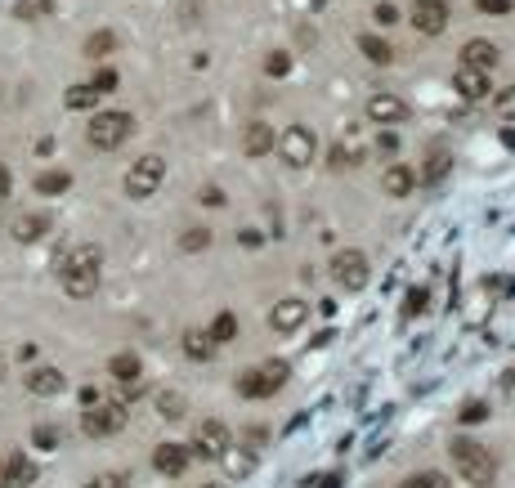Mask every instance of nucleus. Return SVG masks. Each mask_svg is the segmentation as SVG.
I'll use <instances>...</instances> for the list:
<instances>
[{
	"instance_id": "1",
	"label": "nucleus",
	"mask_w": 515,
	"mask_h": 488,
	"mask_svg": "<svg viewBox=\"0 0 515 488\" xmlns=\"http://www.w3.org/2000/svg\"><path fill=\"white\" fill-rule=\"evenodd\" d=\"M99 282H104V251L95 243H77L63 260H59V287H63L72 300L95 296Z\"/></svg>"
},
{
	"instance_id": "2",
	"label": "nucleus",
	"mask_w": 515,
	"mask_h": 488,
	"mask_svg": "<svg viewBox=\"0 0 515 488\" xmlns=\"http://www.w3.org/2000/svg\"><path fill=\"white\" fill-rule=\"evenodd\" d=\"M453 471L462 475V484L471 488H489L498 480V457L493 448H484L480 439H453Z\"/></svg>"
},
{
	"instance_id": "3",
	"label": "nucleus",
	"mask_w": 515,
	"mask_h": 488,
	"mask_svg": "<svg viewBox=\"0 0 515 488\" xmlns=\"http://www.w3.org/2000/svg\"><path fill=\"white\" fill-rule=\"evenodd\" d=\"M161 184H166V161H161L157 152H143L139 161H130V170H126V198L130 202H148Z\"/></svg>"
},
{
	"instance_id": "4",
	"label": "nucleus",
	"mask_w": 515,
	"mask_h": 488,
	"mask_svg": "<svg viewBox=\"0 0 515 488\" xmlns=\"http://www.w3.org/2000/svg\"><path fill=\"white\" fill-rule=\"evenodd\" d=\"M130 421V408L122 403V399H99L95 408H86L81 412V430L90 435V439H108V435H117V430H126Z\"/></svg>"
},
{
	"instance_id": "5",
	"label": "nucleus",
	"mask_w": 515,
	"mask_h": 488,
	"mask_svg": "<svg viewBox=\"0 0 515 488\" xmlns=\"http://www.w3.org/2000/svg\"><path fill=\"white\" fill-rule=\"evenodd\" d=\"M287 376H291V367L282 364V359H269V364H260L238 376V394L243 399H269V394H278L287 385Z\"/></svg>"
},
{
	"instance_id": "6",
	"label": "nucleus",
	"mask_w": 515,
	"mask_h": 488,
	"mask_svg": "<svg viewBox=\"0 0 515 488\" xmlns=\"http://www.w3.org/2000/svg\"><path fill=\"white\" fill-rule=\"evenodd\" d=\"M130 130H134L130 113H95V122L86 125V139H90V148L113 152V148H122L130 139Z\"/></svg>"
},
{
	"instance_id": "7",
	"label": "nucleus",
	"mask_w": 515,
	"mask_h": 488,
	"mask_svg": "<svg viewBox=\"0 0 515 488\" xmlns=\"http://www.w3.org/2000/svg\"><path fill=\"white\" fill-rule=\"evenodd\" d=\"M332 278H336V287L341 291H363L368 287V278H372V269H368V255L359 251V246H345V251H336L332 255Z\"/></svg>"
},
{
	"instance_id": "8",
	"label": "nucleus",
	"mask_w": 515,
	"mask_h": 488,
	"mask_svg": "<svg viewBox=\"0 0 515 488\" xmlns=\"http://www.w3.org/2000/svg\"><path fill=\"white\" fill-rule=\"evenodd\" d=\"M278 152H282V161H287V166H296V170H300V166H309V161H314V152H318V139H314V130H309V125H287V130H282V134H278Z\"/></svg>"
},
{
	"instance_id": "9",
	"label": "nucleus",
	"mask_w": 515,
	"mask_h": 488,
	"mask_svg": "<svg viewBox=\"0 0 515 488\" xmlns=\"http://www.w3.org/2000/svg\"><path fill=\"white\" fill-rule=\"evenodd\" d=\"M229 444H234V439H229V426H225V421H198V430H193V444H189V453H198V457H211V462H220Z\"/></svg>"
},
{
	"instance_id": "10",
	"label": "nucleus",
	"mask_w": 515,
	"mask_h": 488,
	"mask_svg": "<svg viewBox=\"0 0 515 488\" xmlns=\"http://www.w3.org/2000/svg\"><path fill=\"white\" fill-rule=\"evenodd\" d=\"M448 5L444 0H417L412 5V27L421 32V36H444L448 32Z\"/></svg>"
},
{
	"instance_id": "11",
	"label": "nucleus",
	"mask_w": 515,
	"mask_h": 488,
	"mask_svg": "<svg viewBox=\"0 0 515 488\" xmlns=\"http://www.w3.org/2000/svg\"><path fill=\"white\" fill-rule=\"evenodd\" d=\"M305 318H309V305H305L300 296H282V300L269 309V327H273V332H296V327H305Z\"/></svg>"
},
{
	"instance_id": "12",
	"label": "nucleus",
	"mask_w": 515,
	"mask_h": 488,
	"mask_svg": "<svg viewBox=\"0 0 515 488\" xmlns=\"http://www.w3.org/2000/svg\"><path fill=\"white\" fill-rule=\"evenodd\" d=\"M368 122L372 125H399L403 117H408V104L399 99V95H390V90H377L372 99H368Z\"/></svg>"
},
{
	"instance_id": "13",
	"label": "nucleus",
	"mask_w": 515,
	"mask_h": 488,
	"mask_svg": "<svg viewBox=\"0 0 515 488\" xmlns=\"http://www.w3.org/2000/svg\"><path fill=\"white\" fill-rule=\"evenodd\" d=\"M189 462H193V453H189V444H157L152 448V471L157 475H184L189 471Z\"/></svg>"
},
{
	"instance_id": "14",
	"label": "nucleus",
	"mask_w": 515,
	"mask_h": 488,
	"mask_svg": "<svg viewBox=\"0 0 515 488\" xmlns=\"http://www.w3.org/2000/svg\"><path fill=\"white\" fill-rule=\"evenodd\" d=\"M36 484V462H27L23 453H9L0 462V488H32Z\"/></svg>"
},
{
	"instance_id": "15",
	"label": "nucleus",
	"mask_w": 515,
	"mask_h": 488,
	"mask_svg": "<svg viewBox=\"0 0 515 488\" xmlns=\"http://www.w3.org/2000/svg\"><path fill=\"white\" fill-rule=\"evenodd\" d=\"M462 68H471V72H493V68H498V45L484 41V36L466 41V45H462Z\"/></svg>"
},
{
	"instance_id": "16",
	"label": "nucleus",
	"mask_w": 515,
	"mask_h": 488,
	"mask_svg": "<svg viewBox=\"0 0 515 488\" xmlns=\"http://www.w3.org/2000/svg\"><path fill=\"white\" fill-rule=\"evenodd\" d=\"M23 385H27L32 394H41V399H54V394L68 390V376H63L59 367H32V372L23 376Z\"/></svg>"
},
{
	"instance_id": "17",
	"label": "nucleus",
	"mask_w": 515,
	"mask_h": 488,
	"mask_svg": "<svg viewBox=\"0 0 515 488\" xmlns=\"http://www.w3.org/2000/svg\"><path fill=\"white\" fill-rule=\"evenodd\" d=\"M453 86H457V95L462 99H471V104H480V99H489V72H471V68H457V77H453Z\"/></svg>"
},
{
	"instance_id": "18",
	"label": "nucleus",
	"mask_w": 515,
	"mask_h": 488,
	"mask_svg": "<svg viewBox=\"0 0 515 488\" xmlns=\"http://www.w3.org/2000/svg\"><path fill=\"white\" fill-rule=\"evenodd\" d=\"M382 184H386L390 198H408V193L417 189V170H412V166H403V161H390L386 175H382Z\"/></svg>"
},
{
	"instance_id": "19",
	"label": "nucleus",
	"mask_w": 515,
	"mask_h": 488,
	"mask_svg": "<svg viewBox=\"0 0 515 488\" xmlns=\"http://www.w3.org/2000/svg\"><path fill=\"white\" fill-rule=\"evenodd\" d=\"M273 125L269 122H252L247 125V134H243V152L247 157H264V152H273Z\"/></svg>"
},
{
	"instance_id": "20",
	"label": "nucleus",
	"mask_w": 515,
	"mask_h": 488,
	"mask_svg": "<svg viewBox=\"0 0 515 488\" xmlns=\"http://www.w3.org/2000/svg\"><path fill=\"white\" fill-rule=\"evenodd\" d=\"M108 376L117 381V385H139V376H143V364H139V354H113L108 359Z\"/></svg>"
},
{
	"instance_id": "21",
	"label": "nucleus",
	"mask_w": 515,
	"mask_h": 488,
	"mask_svg": "<svg viewBox=\"0 0 515 488\" xmlns=\"http://www.w3.org/2000/svg\"><path fill=\"white\" fill-rule=\"evenodd\" d=\"M9 234H14L18 243H36L41 234H50V216H41V211H27V216H18V220L9 225Z\"/></svg>"
},
{
	"instance_id": "22",
	"label": "nucleus",
	"mask_w": 515,
	"mask_h": 488,
	"mask_svg": "<svg viewBox=\"0 0 515 488\" xmlns=\"http://www.w3.org/2000/svg\"><path fill=\"white\" fill-rule=\"evenodd\" d=\"M220 462H225V471H229L234 480H243V475H252V471H256V453H247V448H234V444L225 448V457H220Z\"/></svg>"
},
{
	"instance_id": "23",
	"label": "nucleus",
	"mask_w": 515,
	"mask_h": 488,
	"mask_svg": "<svg viewBox=\"0 0 515 488\" xmlns=\"http://www.w3.org/2000/svg\"><path fill=\"white\" fill-rule=\"evenodd\" d=\"M72 189V175L68 170H45V175H36V193L41 198H54V193H68Z\"/></svg>"
},
{
	"instance_id": "24",
	"label": "nucleus",
	"mask_w": 515,
	"mask_h": 488,
	"mask_svg": "<svg viewBox=\"0 0 515 488\" xmlns=\"http://www.w3.org/2000/svg\"><path fill=\"white\" fill-rule=\"evenodd\" d=\"M207 336H211V345L220 350L225 341H234V336H238V318H234L229 309H225V314H216V323L207 327Z\"/></svg>"
},
{
	"instance_id": "25",
	"label": "nucleus",
	"mask_w": 515,
	"mask_h": 488,
	"mask_svg": "<svg viewBox=\"0 0 515 488\" xmlns=\"http://www.w3.org/2000/svg\"><path fill=\"white\" fill-rule=\"evenodd\" d=\"M184 354H189V359H198V364H207V359L216 354V345H211V336H207V332H184Z\"/></svg>"
},
{
	"instance_id": "26",
	"label": "nucleus",
	"mask_w": 515,
	"mask_h": 488,
	"mask_svg": "<svg viewBox=\"0 0 515 488\" xmlns=\"http://www.w3.org/2000/svg\"><path fill=\"white\" fill-rule=\"evenodd\" d=\"M157 412H161L166 421H179V417L189 412V403H184L179 390H161V394H157Z\"/></svg>"
},
{
	"instance_id": "27",
	"label": "nucleus",
	"mask_w": 515,
	"mask_h": 488,
	"mask_svg": "<svg viewBox=\"0 0 515 488\" xmlns=\"http://www.w3.org/2000/svg\"><path fill=\"white\" fill-rule=\"evenodd\" d=\"M359 50L372 59V63H382L386 68L390 59H394V50H390V41H382V36H359Z\"/></svg>"
},
{
	"instance_id": "28",
	"label": "nucleus",
	"mask_w": 515,
	"mask_h": 488,
	"mask_svg": "<svg viewBox=\"0 0 515 488\" xmlns=\"http://www.w3.org/2000/svg\"><path fill=\"white\" fill-rule=\"evenodd\" d=\"M327 161H332L336 170H341V166H354V161H359V139H350V143H345V139H341V143H332Z\"/></svg>"
},
{
	"instance_id": "29",
	"label": "nucleus",
	"mask_w": 515,
	"mask_h": 488,
	"mask_svg": "<svg viewBox=\"0 0 515 488\" xmlns=\"http://www.w3.org/2000/svg\"><path fill=\"white\" fill-rule=\"evenodd\" d=\"M113 50H117V36H113V32H95V36L86 41V54H90V59H108Z\"/></svg>"
},
{
	"instance_id": "30",
	"label": "nucleus",
	"mask_w": 515,
	"mask_h": 488,
	"mask_svg": "<svg viewBox=\"0 0 515 488\" xmlns=\"http://www.w3.org/2000/svg\"><path fill=\"white\" fill-rule=\"evenodd\" d=\"M14 14L32 23V18H45V14H54V0H18V5H14Z\"/></svg>"
},
{
	"instance_id": "31",
	"label": "nucleus",
	"mask_w": 515,
	"mask_h": 488,
	"mask_svg": "<svg viewBox=\"0 0 515 488\" xmlns=\"http://www.w3.org/2000/svg\"><path fill=\"white\" fill-rule=\"evenodd\" d=\"M399 488H453V484H448V475H439V471H421V475L403 480Z\"/></svg>"
},
{
	"instance_id": "32",
	"label": "nucleus",
	"mask_w": 515,
	"mask_h": 488,
	"mask_svg": "<svg viewBox=\"0 0 515 488\" xmlns=\"http://www.w3.org/2000/svg\"><path fill=\"white\" fill-rule=\"evenodd\" d=\"M63 99H68V108H95V99H99V95H95L90 86H72Z\"/></svg>"
},
{
	"instance_id": "33",
	"label": "nucleus",
	"mask_w": 515,
	"mask_h": 488,
	"mask_svg": "<svg viewBox=\"0 0 515 488\" xmlns=\"http://www.w3.org/2000/svg\"><path fill=\"white\" fill-rule=\"evenodd\" d=\"M457 417H462V426H480V421L489 417V403H484V399H471V403H466Z\"/></svg>"
},
{
	"instance_id": "34",
	"label": "nucleus",
	"mask_w": 515,
	"mask_h": 488,
	"mask_svg": "<svg viewBox=\"0 0 515 488\" xmlns=\"http://www.w3.org/2000/svg\"><path fill=\"white\" fill-rule=\"evenodd\" d=\"M59 439H63V435H59L54 426H36V430H32V444H36V448H45V453H54V448H59Z\"/></svg>"
},
{
	"instance_id": "35",
	"label": "nucleus",
	"mask_w": 515,
	"mask_h": 488,
	"mask_svg": "<svg viewBox=\"0 0 515 488\" xmlns=\"http://www.w3.org/2000/svg\"><path fill=\"white\" fill-rule=\"evenodd\" d=\"M86 488H130V475L126 471H104V475H95Z\"/></svg>"
},
{
	"instance_id": "36",
	"label": "nucleus",
	"mask_w": 515,
	"mask_h": 488,
	"mask_svg": "<svg viewBox=\"0 0 515 488\" xmlns=\"http://www.w3.org/2000/svg\"><path fill=\"white\" fill-rule=\"evenodd\" d=\"M90 90H95V95H113V90H117V72H113V68H99L95 81H90Z\"/></svg>"
},
{
	"instance_id": "37",
	"label": "nucleus",
	"mask_w": 515,
	"mask_h": 488,
	"mask_svg": "<svg viewBox=\"0 0 515 488\" xmlns=\"http://www.w3.org/2000/svg\"><path fill=\"white\" fill-rule=\"evenodd\" d=\"M179 246H184V251H207V246H211V229H189V234L179 238Z\"/></svg>"
},
{
	"instance_id": "38",
	"label": "nucleus",
	"mask_w": 515,
	"mask_h": 488,
	"mask_svg": "<svg viewBox=\"0 0 515 488\" xmlns=\"http://www.w3.org/2000/svg\"><path fill=\"white\" fill-rule=\"evenodd\" d=\"M493 108H498V117H507V122H515V86H507V90H498Z\"/></svg>"
},
{
	"instance_id": "39",
	"label": "nucleus",
	"mask_w": 515,
	"mask_h": 488,
	"mask_svg": "<svg viewBox=\"0 0 515 488\" xmlns=\"http://www.w3.org/2000/svg\"><path fill=\"white\" fill-rule=\"evenodd\" d=\"M372 18H377V23H382V27H394V23H399V9H394V5H390V0H382V5H377V9H372Z\"/></svg>"
},
{
	"instance_id": "40",
	"label": "nucleus",
	"mask_w": 515,
	"mask_h": 488,
	"mask_svg": "<svg viewBox=\"0 0 515 488\" xmlns=\"http://www.w3.org/2000/svg\"><path fill=\"white\" fill-rule=\"evenodd\" d=\"M287 68H291V59H287V54H269V59H264V72H269V77H282Z\"/></svg>"
},
{
	"instance_id": "41",
	"label": "nucleus",
	"mask_w": 515,
	"mask_h": 488,
	"mask_svg": "<svg viewBox=\"0 0 515 488\" xmlns=\"http://www.w3.org/2000/svg\"><path fill=\"white\" fill-rule=\"evenodd\" d=\"M198 198H202V202H207V207H220V202H225V193H220V189H216V184H207V189H202V193H198Z\"/></svg>"
},
{
	"instance_id": "42",
	"label": "nucleus",
	"mask_w": 515,
	"mask_h": 488,
	"mask_svg": "<svg viewBox=\"0 0 515 488\" xmlns=\"http://www.w3.org/2000/svg\"><path fill=\"white\" fill-rule=\"evenodd\" d=\"M475 5H480L484 14H507V9H511V0H475Z\"/></svg>"
},
{
	"instance_id": "43",
	"label": "nucleus",
	"mask_w": 515,
	"mask_h": 488,
	"mask_svg": "<svg viewBox=\"0 0 515 488\" xmlns=\"http://www.w3.org/2000/svg\"><path fill=\"white\" fill-rule=\"evenodd\" d=\"M439 175H444V152H435L430 166H426V180H439Z\"/></svg>"
},
{
	"instance_id": "44",
	"label": "nucleus",
	"mask_w": 515,
	"mask_h": 488,
	"mask_svg": "<svg viewBox=\"0 0 515 488\" xmlns=\"http://www.w3.org/2000/svg\"><path fill=\"white\" fill-rule=\"evenodd\" d=\"M9 184H14V180H9V170H5V166H0V207H5V202H9Z\"/></svg>"
},
{
	"instance_id": "45",
	"label": "nucleus",
	"mask_w": 515,
	"mask_h": 488,
	"mask_svg": "<svg viewBox=\"0 0 515 488\" xmlns=\"http://www.w3.org/2000/svg\"><path fill=\"white\" fill-rule=\"evenodd\" d=\"M408 309H426V291H412L408 296Z\"/></svg>"
},
{
	"instance_id": "46",
	"label": "nucleus",
	"mask_w": 515,
	"mask_h": 488,
	"mask_svg": "<svg viewBox=\"0 0 515 488\" xmlns=\"http://www.w3.org/2000/svg\"><path fill=\"white\" fill-rule=\"evenodd\" d=\"M202 488H225V484H202Z\"/></svg>"
},
{
	"instance_id": "47",
	"label": "nucleus",
	"mask_w": 515,
	"mask_h": 488,
	"mask_svg": "<svg viewBox=\"0 0 515 488\" xmlns=\"http://www.w3.org/2000/svg\"><path fill=\"white\" fill-rule=\"evenodd\" d=\"M0 376H5V359H0Z\"/></svg>"
},
{
	"instance_id": "48",
	"label": "nucleus",
	"mask_w": 515,
	"mask_h": 488,
	"mask_svg": "<svg viewBox=\"0 0 515 488\" xmlns=\"http://www.w3.org/2000/svg\"><path fill=\"white\" fill-rule=\"evenodd\" d=\"M511 385H515V372H511Z\"/></svg>"
}]
</instances>
